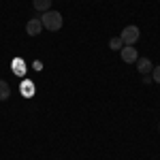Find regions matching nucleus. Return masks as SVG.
<instances>
[{"instance_id":"1","label":"nucleus","mask_w":160,"mask_h":160,"mask_svg":"<svg viewBox=\"0 0 160 160\" xmlns=\"http://www.w3.org/2000/svg\"><path fill=\"white\" fill-rule=\"evenodd\" d=\"M41 22H43V28H45V30H51V32H58V30L62 28V24H64L62 13L51 11V9L41 15Z\"/></svg>"},{"instance_id":"2","label":"nucleus","mask_w":160,"mask_h":160,"mask_svg":"<svg viewBox=\"0 0 160 160\" xmlns=\"http://www.w3.org/2000/svg\"><path fill=\"white\" fill-rule=\"evenodd\" d=\"M139 37H141V30L137 28V26H126L122 30V34H120V38L124 41V45H135L137 41H139Z\"/></svg>"},{"instance_id":"3","label":"nucleus","mask_w":160,"mask_h":160,"mask_svg":"<svg viewBox=\"0 0 160 160\" xmlns=\"http://www.w3.org/2000/svg\"><path fill=\"white\" fill-rule=\"evenodd\" d=\"M120 56H122V60L126 62V64H135L137 62V49L132 47V45H124L122 49H120Z\"/></svg>"},{"instance_id":"4","label":"nucleus","mask_w":160,"mask_h":160,"mask_svg":"<svg viewBox=\"0 0 160 160\" xmlns=\"http://www.w3.org/2000/svg\"><path fill=\"white\" fill-rule=\"evenodd\" d=\"M45 28H43V22H41V17H34V19H30L28 24H26V32L30 34V37H38L41 32H43Z\"/></svg>"},{"instance_id":"5","label":"nucleus","mask_w":160,"mask_h":160,"mask_svg":"<svg viewBox=\"0 0 160 160\" xmlns=\"http://www.w3.org/2000/svg\"><path fill=\"white\" fill-rule=\"evenodd\" d=\"M137 71L141 75H148V73H152V68H154V64H152V60L149 58H137Z\"/></svg>"},{"instance_id":"6","label":"nucleus","mask_w":160,"mask_h":160,"mask_svg":"<svg viewBox=\"0 0 160 160\" xmlns=\"http://www.w3.org/2000/svg\"><path fill=\"white\" fill-rule=\"evenodd\" d=\"M32 7H34L37 11L45 13V11H49V9H51V0H32Z\"/></svg>"},{"instance_id":"7","label":"nucleus","mask_w":160,"mask_h":160,"mask_svg":"<svg viewBox=\"0 0 160 160\" xmlns=\"http://www.w3.org/2000/svg\"><path fill=\"white\" fill-rule=\"evenodd\" d=\"M9 98H11V86L0 79V100H9Z\"/></svg>"},{"instance_id":"8","label":"nucleus","mask_w":160,"mask_h":160,"mask_svg":"<svg viewBox=\"0 0 160 160\" xmlns=\"http://www.w3.org/2000/svg\"><path fill=\"white\" fill-rule=\"evenodd\" d=\"M122 47H124V41H122L120 37H113V38L109 41V49H113V51H120Z\"/></svg>"},{"instance_id":"9","label":"nucleus","mask_w":160,"mask_h":160,"mask_svg":"<svg viewBox=\"0 0 160 160\" xmlns=\"http://www.w3.org/2000/svg\"><path fill=\"white\" fill-rule=\"evenodd\" d=\"M152 75H154V81H156V83H160V64L152 68Z\"/></svg>"},{"instance_id":"10","label":"nucleus","mask_w":160,"mask_h":160,"mask_svg":"<svg viewBox=\"0 0 160 160\" xmlns=\"http://www.w3.org/2000/svg\"><path fill=\"white\" fill-rule=\"evenodd\" d=\"M24 94H34V86H30L28 81L24 83Z\"/></svg>"},{"instance_id":"11","label":"nucleus","mask_w":160,"mask_h":160,"mask_svg":"<svg viewBox=\"0 0 160 160\" xmlns=\"http://www.w3.org/2000/svg\"><path fill=\"white\" fill-rule=\"evenodd\" d=\"M158 130H160V126H158Z\"/></svg>"}]
</instances>
